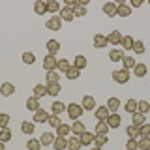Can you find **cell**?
Returning a JSON list of instances; mask_svg holds the SVG:
<instances>
[{"instance_id":"1","label":"cell","mask_w":150,"mask_h":150,"mask_svg":"<svg viewBox=\"0 0 150 150\" xmlns=\"http://www.w3.org/2000/svg\"><path fill=\"white\" fill-rule=\"evenodd\" d=\"M66 111H68V116L71 120H79L84 109H83L81 103H69V105H66Z\"/></svg>"},{"instance_id":"2","label":"cell","mask_w":150,"mask_h":150,"mask_svg":"<svg viewBox=\"0 0 150 150\" xmlns=\"http://www.w3.org/2000/svg\"><path fill=\"white\" fill-rule=\"evenodd\" d=\"M45 28L47 30H53V32L62 30V19H60V15H51L45 21Z\"/></svg>"},{"instance_id":"3","label":"cell","mask_w":150,"mask_h":150,"mask_svg":"<svg viewBox=\"0 0 150 150\" xmlns=\"http://www.w3.org/2000/svg\"><path fill=\"white\" fill-rule=\"evenodd\" d=\"M129 77H131L129 71H128V69H124V68H122V69H115V71H112V81L118 83V84H126V83L129 81Z\"/></svg>"},{"instance_id":"4","label":"cell","mask_w":150,"mask_h":150,"mask_svg":"<svg viewBox=\"0 0 150 150\" xmlns=\"http://www.w3.org/2000/svg\"><path fill=\"white\" fill-rule=\"evenodd\" d=\"M56 56H53V54H47L45 58H43V69L45 71H54L56 69Z\"/></svg>"},{"instance_id":"5","label":"cell","mask_w":150,"mask_h":150,"mask_svg":"<svg viewBox=\"0 0 150 150\" xmlns=\"http://www.w3.org/2000/svg\"><path fill=\"white\" fill-rule=\"evenodd\" d=\"M116 15H120V17H129V15H131V8H129L126 2H122V0H120V2L116 4Z\"/></svg>"},{"instance_id":"6","label":"cell","mask_w":150,"mask_h":150,"mask_svg":"<svg viewBox=\"0 0 150 150\" xmlns=\"http://www.w3.org/2000/svg\"><path fill=\"white\" fill-rule=\"evenodd\" d=\"M0 94H2L4 98L13 96V94H15V84H11V83H2V84H0Z\"/></svg>"},{"instance_id":"7","label":"cell","mask_w":150,"mask_h":150,"mask_svg":"<svg viewBox=\"0 0 150 150\" xmlns=\"http://www.w3.org/2000/svg\"><path fill=\"white\" fill-rule=\"evenodd\" d=\"M105 122L109 124V128H120V124H122V116L118 115V112H111L109 118H107Z\"/></svg>"},{"instance_id":"8","label":"cell","mask_w":150,"mask_h":150,"mask_svg":"<svg viewBox=\"0 0 150 150\" xmlns=\"http://www.w3.org/2000/svg\"><path fill=\"white\" fill-rule=\"evenodd\" d=\"M60 19H62V23H64V21H66V23H71L73 19H75L73 9H71V8H68V6H64L62 9H60Z\"/></svg>"},{"instance_id":"9","label":"cell","mask_w":150,"mask_h":150,"mask_svg":"<svg viewBox=\"0 0 150 150\" xmlns=\"http://www.w3.org/2000/svg\"><path fill=\"white\" fill-rule=\"evenodd\" d=\"M81 105H83L84 111H96V100H94L92 96H84L83 101H81Z\"/></svg>"},{"instance_id":"10","label":"cell","mask_w":150,"mask_h":150,"mask_svg":"<svg viewBox=\"0 0 150 150\" xmlns=\"http://www.w3.org/2000/svg\"><path fill=\"white\" fill-rule=\"evenodd\" d=\"M49 112H47L45 109H40V111H36L34 112V122H38V124H45L47 120H49Z\"/></svg>"},{"instance_id":"11","label":"cell","mask_w":150,"mask_h":150,"mask_svg":"<svg viewBox=\"0 0 150 150\" xmlns=\"http://www.w3.org/2000/svg\"><path fill=\"white\" fill-rule=\"evenodd\" d=\"M133 43H135V40H133V36H122V41H120V49L122 51H131L133 49Z\"/></svg>"},{"instance_id":"12","label":"cell","mask_w":150,"mask_h":150,"mask_svg":"<svg viewBox=\"0 0 150 150\" xmlns=\"http://www.w3.org/2000/svg\"><path fill=\"white\" fill-rule=\"evenodd\" d=\"M54 137H56V135L51 133V131H45V133H41V137H40L41 146H49V144H53V143H54Z\"/></svg>"},{"instance_id":"13","label":"cell","mask_w":150,"mask_h":150,"mask_svg":"<svg viewBox=\"0 0 150 150\" xmlns=\"http://www.w3.org/2000/svg\"><path fill=\"white\" fill-rule=\"evenodd\" d=\"M94 137H96V133H90V131H84V133L79 135V139H81V144L83 146H90L94 143Z\"/></svg>"},{"instance_id":"14","label":"cell","mask_w":150,"mask_h":150,"mask_svg":"<svg viewBox=\"0 0 150 150\" xmlns=\"http://www.w3.org/2000/svg\"><path fill=\"white\" fill-rule=\"evenodd\" d=\"M101 9H103V13H105L107 17H116V4L115 2H105Z\"/></svg>"},{"instance_id":"15","label":"cell","mask_w":150,"mask_h":150,"mask_svg":"<svg viewBox=\"0 0 150 150\" xmlns=\"http://www.w3.org/2000/svg\"><path fill=\"white\" fill-rule=\"evenodd\" d=\"M124 51L122 49H111L109 51V60L111 62H122V58H124Z\"/></svg>"},{"instance_id":"16","label":"cell","mask_w":150,"mask_h":150,"mask_svg":"<svg viewBox=\"0 0 150 150\" xmlns=\"http://www.w3.org/2000/svg\"><path fill=\"white\" fill-rule=\"evenodd\" d=\"M111 115V111L107 109V105H101V107H96V118L98 120H107Z\"/></svg>"},{"instance_id":"17","label":"cell","mask_w":150,"mask_h":150,"mask_svg":"<svg viewBox=\"0 0 150 150\" xmlns=\"http://www.w3.org/2000/svg\"><path fill=\"white\" fill-rule=\"evenodd\" d=\"M120 41H122V34L118 30H112L109 36H107V43H111V45H120Z\"/></svg>"},{"instance_id":"18","label":"cell","mask_w":150,"mask_h":150,"mask_svg":"<svg viewBox=\"0 0 150 150\" xmlns=\"http://www.w3.org/2000/svg\"><path fill=\"white\" fill-rule=\"evenodd\" d=\"M45 47H47V51H49V54H53V56L60 51V43H58L56 40H47Z\"/></svg>"},{"instance_id":"19","label":"cell","mask_w":150,"mask_h":150,"mask_svg":"<svg viewBox=\"0 0 150 150\" xmlns=\"http://www.w3.org/2000/svg\"><path fill=\"white\" fill-rule=\"evenodd\" d=\"M83 144H81V139L77 137V135H71V137H68V150H79Z\"/></svg>"},{"instance_id":"20","label":"cell","mask_w":150,"mask_h":150,"mask_svg":"<svg viewBox=\"0 0 150 150\" xmlns=\"http://www.w3.org/2000/svg\"><path fill=\"white\" fill-rule=\"evenodd\" d=\"M53 146H54V150H66L68 148V137H58V135H56Z\"/></svg>"},{"instance_id":"21","label":"cell","mask_w":150,"mask_h":150,"mask_svg":"<svg viewBox=\"0 0 150 150\" xmlns=\"http://www.w3.org/2000/svg\"><path fill=\"white\" fill-rule=\"evenodd\" d=\"M26 109L28 111H32V112H36V111H40L41 107H40V100H38V98H28L26 100Z\"/></svg>"},{"instance_id":"22","label":"cell","mask_w":150,"mask_h":150,"mask_svg":"<svg viewBox=\"0 0 150 150\" xmlns=\"http://www.w3.org/2000/svg\"><path fill=\"white\" fill-rule=\"evenodd\" d=\"M105 45H107V36H103V34L94 36V49H103Z\"/></svg>"},{"instance_id":"23","label":"cell","mask_w":150,"mask_h":150,"mask_svg":"<svg viewBox=\"0 0 150 150\" xmlns=\"http://www.w3.org/2000/svg\"><path fill=\"white\" fill-rule=\"evenodd\" d=\"M66 111V103L62 101H53L51 103V115H58L60 116V112H64Z\"/></svg>"},{"instance_id":"24","label":"cell","mask_w":150,"mask_h":150,"mask_svg":"<svg viewBox=\"0 0 150 150\" xmlns=\"http://www.w3.org/2000/svg\"><path fill=\"white\" fill-rule=\"evenodd\" d=\"M109 124H107L105 120H98V124H96V133L98 135H107L109 133Z\"/></svg>"},{"instance_id":"25","label":"cell","mask_w":150,"mask_h":150,"mask_svg":"<svg viewBox=\"0 0 150 150\" xmlns=\"http://www.w3.org/2000/svg\"><path fill=\"white\" fill-rule=\"evenodd\" d=\"M71 131H73V135H81V133H84L86 131V128H84V124L81 120H73V124H71Z\"/></svg>"},{"instance_id":"26","label":"cell","mask_w":150,"mask_h":150,"mask_svg":"<svg viewBox=\"0 0 150 150\" xmlns=\"http://www.w3.org/2000/svg\"><path fill=\"white\" fill-rule=\"evenodd\" d=\"M146 71H148V68H146V64H135V68H133V75L135 77H144V75H146Z\"/></svg>"},{"instance_id":"27","label":"cell","mask_w":150,"mask_h":150,"mask_svg":"<svg viewBox=\"0 0 150 150\" xmlns=\"http://www.w3.org/2000/svg\"><path fill=\"white\" fill-rule=\"evenodd\" d=\"M86 64H88V62H86V56H84V54H77V56H75V62H73V66L79 69V71L86 68Z\"/></svg>"},{"instance_id":"28","label":"cell","mask_w":150,"mask_h":150,"mask_svg":"<svg viewBox=\"0 0 150 150\" xmlns=\"http://www.w3.org/2000/svg\"><path fill=\"white\" fill-rule=\"evenodd\" d=\"M71 68V64H69V60H66V58H60L58 62H56V71H62V73H66L68 69Z\"/></svg>"},{"instance_id":"29","label":"cell","mask_w":150,"mask_h":150,"mask_svg":"<svg viewBox=\"0 0 150 150\" xmlns=\"http://www.w3.org/2000/svg\"><path fill=\"white\" fill-rule=\"evenodd\" d=\"M107 109L111 112H116L120 109V100L118 98H109V100H107Z\"/></svg>"},{"instance_id":"30","label":"cell","mask_w":150,"mask_h":150,"mask_svg":"<svg viewBox=\"0 0 150 150\" xmlns=\"http://www.w3.org/2000/svg\"><path fill=\"white\" fill-rule=\"evenodd\" d=\"M34 11L38 13V15H45L47 13V2L45 0H38V2L34 4Z\"/></svg>"},{"instance_id":"31","label":"cell","mask_w":150,"mask_h":150,"mask_svg":"<svg viewBox=\"0 0 150 150\" xmlns=\"http://www.w3.org/2000/svg\"><path fill=\"white\" fill-rule=\"evenodd\" d=\"M146 118H144V115H141V112H133V115H131V124L133 126H143V124H146V122H144Z\"/></svg>"},{"instance_id":"32","label":"cell","mask_w":150,"mask_h":150,"mask_svg":"<svg viewBox=\"0 0 150 150\" xmlns=\"http://www.w3.org/2000/svg\"><path fill=\"white\" fill-rule=\"evenodd\" d=\"M21 131L25 135H32V133H34V122H28V120L21 122Z\"/></svg>"},{"instance_id":"33","label":"cell","mask_w":150,"mask_h":150,"mask_svg":"<svg viewBox=\"0 0 150 150\" xmlns=\"http://www.w3.org/2000/svg\"><path fill=\"white\" fill-rule=\"evenodd\" d=\"M124 111L126 112H129V115H133V112H137V101L131 98V100H128L124 103Z\"/></svg>"},{"instance_id":"34","label":"cell","mask_w":150,"mask_h":150,"mask_svg":"<svg viewBox=\"0 0 150 150\" xmlns=\"http://www.w3.org/2000/svg\"><path fill=\"white\" fill-rule=\"evenodd\" d=\"M60 90H62V86H60V83H53V84H47V94L49 96H58Z\"/></svg>"},{"instance_id":"35","label":"cell","mask_w":150,"mask_h":150,"mask_svg":"<svg viewBox=\"0 0 150 150\" xmlns=\"http://www.w3.org/2000/svg\"><path fill=\"white\" fill-rule=\"evenodd\" d=\"M69 131H71V126H68V124H60L58 128H56V135H58V137H68Z\"/></svg>"},{"instance_id":"36","label":"cell","mask_w":150,"mask_h":150,"mask_svg":"<svg viewBox=\"0 0 150 150\" xmlns=\"http://www.w3.org/2000/svg\"><path fill=\"white\" fill-rule=\"evenodd\" d=\"M148 111H150V103L146 100H139L137 101V112H141V115H146Z\"/></svg>"},{"instance_id":"37","label":"cell","mask_w":150,"mask_h":150,"mask_svg":"<svg viewBox=\"0 0 150 150\" xmlns=\"http://www.w3.org/2000/svg\"><path fill=\"white\" fill-rule=\"evenodd\" d=\"M135 64L137 62H135L133 56H124V58H122V66H124V69H128V71L135 68Z\"/></svg>"},{"instance_id":"38","label":"cell","mask_w":150,"mask_h":150,"mask_svg":"<svg viewBox=\"0 0 150 150\" xmlns=\"http://www.w3.org/2000/svg\"><path fill=\"white\" fill-rule=\"evenodd\" d=\"M126 133L129 135V139H137V137H141V131H139V126H128L126 128Z\"/></svg>"},{"instance_id":"39","label":"cell","mask_w":150,"mask_h":150,"mask_svg":"<svg viewBox=\"0 0 150 150\" xmlns=\"http://www.w3.org/2000/svg\"><path fill=\"white\" fill-rule=\"evenodd\" d=\"M41 148V143H40V139H34V137H30L26 141V150H40Z\"/></svg>"},{"instance_id":"40","label":"cell","mask_w":150,"mask_h":150,"mask_svg":"<svg viewBox=\"0 0 150 150\" xmlns=\"http://www.w3.org/2000/svg\"><path fill=\"white\" fill-rule=\"evenodd\" d=\"M107 143H109V137H107V135H98L96 133V137H94V144H96V146L103 148Z\"/></svg>"},{"instance_id":"41","label":"cell","mask_w":150,"mask_h":150,"mask_svg":"<svg viewBox=\"0 0 150 150\" xmlns=\"http://www.w3.org/2000/svg\"><path fill=\"white\" fill-rule=\"evenodd\" d=\"M53 83H60V73L56 71H47V84H53Z\"/></svg>"},{"instance_id":"42","label":"cell","mask_w":150,"mask_h":150,"mask_svg":"<svg viewBox=\"0 0 150 150\" xmlns=\"http://www.w3.org/2000/svg\"><path fill=\"white\" fill-rule=\"evenodd\" d=\"M45 94H47V84H36L34 86V98L40 100V98L45 96Z\"/></svg>"},{"instance_id":"43","label":"cell","mask_w":150,"mask_h":150,"mask_svg":"<svg viewBox=\"0 0 150 150\" xmlns=\"http://www.w3.org/2000/svg\"><path fill=\"white\" fill-rule=\"evenodd\" d=\"M47 11L49 13H58L60 11V4L56 0H47Z\"/></svg>"},{"instance_id":"44","label":"cell","mask_w":150,"mask_h":150,"mask_svg":"<svg viewBox=\"0 0 150 150\" xmlns=\"http://www.w3.org/2000/svg\"><path fill=\"white\" fill-rule=\"evenodd\" d=\"M79 75H81V71H79V69L75 68V66H71V68H69L68 71H66V77H68L69 81H75V79H79Z\"/></svg>"},{"instance_id":"45","label":"cell","mask_w":150,"mask_h":150,"mask_svg":"<svg viewBox=\"0 0 150 150\" xmlns=\"http://www.w3.org/2000/svg\"><path fill=\"white\" fill-rule=\"evenodd\" d=\"M47 124H49L51 128H54V129H56L60 124H62V122H60V116H58V115H51V116H49V120H47Z\"/></svg>"},{"instance_id":"46","label":"cell","mask_w":150,"mask_h":150,"mask_svg":"<svg viewBox=\"0 0 150 150\" xmlns=\"http://www.w3.org/2000/svg\"><path fill=\"white\" fill-rule=\"evenodd\" d=\"M139 144V150H150V137H141L137 141Z\"/></svg>"},{"instance_id":"47","label":"cell","mask_w":150,"mask_h":150,"mask_svg":"<svg viewBox=\"0 0 150 150\" xmlns=\"http://www.w3.org/2000/svg\"><path fill=\"white\" fill-rule=\"evenodd\" d=\"M131 51H133L135 54H143V53H144V43H143L141 40H135V43H133V49H131Z\"/></svg>"},{"instance_id":"48","label":"cell","mask_w":150,"mask_h":150,"mask_svg":"<svg viewBox=\"0 0 150 150\" xmlns=\"http://www.w3.org/2000/svg\"><path fill=\"white\" fill-rule=\"evenodd\" d=\"M9 139H11V131H9V128H2L0 129V141H2V143H8Z\"/></svg>"},{"instance_id":"49","label":"cell","mask_w":150,"mask_h":150,"mask_svg":"<svg viewBox=\"0 0 150 150\" xmlns=\"http://www.w3.org/2000/svg\"><path fill=\"white\" fill-rule=\"evenodd\" d=\"M73 15L75 17H84V15H86V8H83L81 2H79V6L73 8Z\"/></svg>"},{"instance_id":"50","label":"cell","mask_w":150,"mask_h":150,"mask_svg":"<svg viewBox=\"0 0 150 150\" xmlns=\"http://www.w3.org/2000/svg\"><path fill=\"white\" fill-rule=\"evenodd\" d=\"M23 62L32 66V64L36 62V56H34V53H23Z\"/></svg>"},{"instance_id":"51","label":"cell","mask_w":150,"mask_h":150,"mask_svg":"<svg viewBox=\"0 0 150 150\" xmlns=\"http://www.w3.org/2000/svg\"><path fill=\"white\" fill-rule=\"evenodd\" d=\"M8 124H9V115L8 112H0V129L8 128Z\"/></svg>"},{"instance_id":"52","label":"cell","mask_w":150,"mask_h":150,"mask_svg":"<svg viewBox=\"0 0 150 150\" xmlns=\"http://www.w3.org/2000/svg\"><path fill=\"white\" fill-rule=\"evenodd\" d=\"M126 150H139L137 139H128V143H126Z\"/></svg>"},{"instance_id":"53","label":"cell","mask_w":150,"mask_h":150,"mask_svg":"<svg viewBox=\"0 0 150 150\" xmlns=\"http://www.w3.org/2000/svg\"><path fill=\"white\" fill-rule=\"evenodd\" d=\"M139 131H141V137H150V124H143Z\"/></svg>"},{"instance_id":"54","label":"cell","mask_w":150,"mask_h":150,"mask_svg":"<svg viewBox=\"0 0 150 150\" xmlns=\"http://www.w3.org/2000/svg\"><path fill=\"white\" fill-rule=\"evenodd\" d=\"M143 6V0H131V4H129V8H141Z\"/></svg>"},{"instance_id":"55","label":"cell","mask_w":150,"mask_h":150,"mask_svg":"<svg viewBox=\"0 0 150 150\" xmlns=\"http://www.w3.org/2000/svg\"><path fill=\"white\" fill-rule=\"evenodd\" d=\"M0 150H6V146H4V143L0 141Z\"/></svg>"},{"instance_id":"56","label":"cell","mask_w":150,"mask_h":150,"mask_svg":"<svg viewBox=\"0 0 150 150\" xmlns=\"http://www.w3.org/2000/svg\"><path fill=\"white\" fill-rule=\"evenodd\" d=\"M92 150H103V148H100V146H94V148H92Z\"/></svg>"},{"instance_id":"57","label":"cell","mask_w":150,"mask_h":150,"mask_svg":"<svg viewBox=\"0 0 150 150\" xmlns=\"http://www.w3.org/2000/svg\"><path fill=\"white\" fill-rule=\"evenodd\" d=\"M148 103H150V101H148Z\"/></svg>"}]
</instances>
